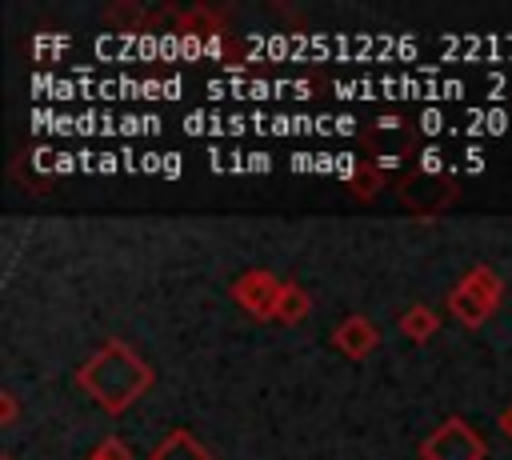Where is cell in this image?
Listing matches in <instances>:
<instances>
[{"label": "cell", "instance_id": "cell-1", "mask_svg": "<svg viewBox=\"0 0 512 460\" xmlns=\"http://www.w3.org/2000/svg\"><path fill=\"white\" fill-rule=\"evenodd\" d=\"M152 364L124 340H104L80 368L76 384L84 396H92L108 416H124L148 388H152Z\"/></svg>", "mask_w": 512, "mask_h": 460}, {"label": "cell", "instance_id": "cell-2", "mask_svg": "<svg viewBox=\"0 0 512 460\" xmlns=\"http://www.w3.org/2000/svg\"><path fill=\"white\" fill-rule=\"evenodd\" d=\"M500 300H504V280H500V272L488 268V264H472V268L456 280V288L448 292V312H452V320H460L464 328H480V324L500 308Z\"/></svg>", "mask_w": 512, "mask_h": 460}, {"label": "cell", "instance_id": "cell-3", "mask_svg": "<svg viewBox=\"0 0 512 460\" xmlns=\"http://www.w3.org/2000/svg\"><path fill=\"white\" fill-rule=\"evenodd\" d=\"M484 456H488V444L464 416H448L420 444V460H484Z\"/></svg>", "mask_w": 512, "mask_h": 460}, {"label": "cell", "instance_id": "cell-4", "mask_svg": "<svg viewBox=\"0 0 512 460\" xmlns=\"http://www.w3.org/2000/svg\"><path fill=\"white\" fill-rule=\"evenodd\" d=\"M460 196V184L448 172H412L400 180V204L416 216H440Z\"/></svg>", "mask_w": 512, "mask_h": 460}, {"label": "cell", "instance_id": "cell-5", "mask_svg": "<svg viewBox=\"0 0 512 460\" xmlns=\"http://www.w3.org/2000/svg\"><path fill=\"white\" fill-rule=\"evenodd\" d=\"M280 284H284V280L272 276L268 268H248V272H240V276L228 284V292H232V300H236L248 316H256V320H272Z\"/></svg>", "mask_w": 512, "mask_h": 460}, {"label": "cell", "instance_id": "cell-6", "mask_svg": "<svg viewBox=\"0 0 512 460\" xmlns=\"http://www.w3.org/2000/svg\"><path fill=\"white\" fill-rule=\"evenodd\" d=\"M376 340H380L376 324H372L368 316H360V312L344 316V320L332 328V344H336V352H344L348 360H364V356L376 348Z\"/></svg>", "mask_w": 512, "mask_h": 460}, {"label": "cell", "instance_id": "cell-7", "mask_svg": "<svg viewBox=\"0 0 512 460\" xmlns=\"http://www.w3.org/2000/svg\"><path fill=\"white\" fill-rule=\"evenodd\" d=\"M148 460H216L208 448H204V440L200 436H192L188 428H172L152 452H148Z\"/></svg>", "mask_w": 512, "mask_h": 460}, {"label": "cell", "instance_id": "cell-8", "mask_svg": "<svg viewBox=\"0 0 512 460\" xmlns=\"http://www.w3.org/2000/svg\"><path fill=\"white\" fill-rule=\"evenodd\" d=\"M176 32H180V36H216V32H224V12L212 8V4L184 8V12L176 16Z\"/></svg>", "mask_w": 512, "mask_h": 460}, {"label": "cell", "instance_id": "cell-9", "mask_svg": "<svg viewBox=\"0 0 512 460\" xmlns=\"http://www.w3.org/2000/svg\"><path fill=\"white\" fill-rule=\"evenodd\" d=\"M308 312H312V296H308V288H300L296 280H284V284H280V296H276V312H272V320H280V324H300Z\"/></svg>", "mask_w": 512, "mask_h": 460}, {"label": "cell", "instance_id": "cell-10", "mask_svg": "<svg viewBox=\"0 0 512 460\" xmlns=\"http://www.w3.org/2000/svg\"><path fill=\"white\" fill-rule=\"evenodd\" d=\"M436 328H440V316H436L428 304H412V308H404V316H400V332H404L408 340H416V344L432 340Z\"/></svg>", "mask_w": 512, "mask_h": 460}, {"label": "cell", "instance_id": "cell-11", "mask_svg": "<svg viewBox=\"0 0 512 460\" xmlns=\"http://www.w3.org/2000/svg\"><path fill=\"white\" fill-rule=\"evenodd\" d=\"M348 188H352V196L356 200H372L380 188H384V168L376 164V160H364V164H356L352 172H348Z\"/></svg>", "mask_w": 512, "mask_h": 460}, {"label": "cell", "instance_id": "cell-12", "mask_svg": "<svg viewBox=\"0 0 512 460\" xmlns=\"http://www.w3.org/2000/svg\"><path fill=\"white\" fill-rule=\"evenodd\" d=\"M144 4L140 0H112L108 8H104V24H112V28H120V32H140V24H144Z\"/></svg>", "mask_w": 512, "mask_h": 460}, {"label": "cell", "instance_id": "cell-13", "mask_svg": "<svg viewBox=\"0 0 512 460\" xmlns=\"http://www.w3.org/2000/svg\"><path fill=\"white\" fill-rule=\"evenodd\" d=\"M88 460H132V448H128L120 436H104V440L92 448Z\"/></svg>", "mask_w": 512, "mask_h": 460}, {"label": "cell", "instance_id": "cell-14", "mask_svg": "<svg viewBox=\"0 0 512 460\" xmlns=\"http://www.w3.org/2000/svg\"><path fill=\"white\" fill-rule=\"evenodd\" d=\"M16 420H20V400H16L12 388H0V424L12 428Z\"/></svg>", "mask_w": 512, "mask_h": 460}, {"label": "cell", "instance_id": "cell-15", "mask_svg": "<svg viewBox=\"0 0 512 460\" xmlns=\"http://www.w3.org/2000/svg\"><path fill=\"white\" fill-rule=\"evenodd\" d=\"M496 424H500V432H504V436L512 440V404H508V408H504V412L496 416Z\"/></svg>", "mask_w": 512, "mask_h": 460}, {"label": "cell", "instance_id": "cell-16", "mask_svg": "<svg viewBox=\"0 0 512 460\" xmlns=\"http://www.w3.org/2000/svg\"><path fill=\"white\" fill-rule=\"evenodd\" d=\"M0 460H12V456H0Z\"/></svg>", "mask_w": 512, "mask_h": 460}]
</instances>
